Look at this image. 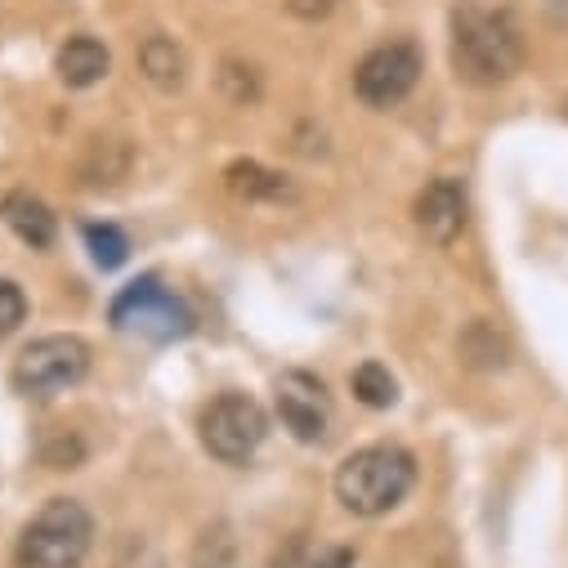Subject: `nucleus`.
Wrapping results in <instances>:
<instances>
[{
	"label": "nucleus",
	"mask_w": 568,
	"mask_h": 568,
	"mask_svg": "<svg viewBox=\"0 0 568 568\" xmlns=\"http://www.w3.org/2000/svg\"><path fill=\"white\" fill-rule=\"evenodd\" d=\"M528 41L506 6L462 0L453 10V68L470 85H501L524 72Z\"/></svg>",
	"instance_id": "nucleus-1"
},
{
	"label": "nucleus",
	"mask_w": 568,
	"mask_h": 568,
	"mask_svg": "<svg viewBox=\"0 0 568 568\" xmlns=\"http://www.w3.org/2000/svg\"><path fill=\"white\" fill-rule=\"evenodd\" d=\"M412 484H416V462H412V453H403L394 444L358 448L336 470V497H341V506L354 510V515H363V519H376V515L394 510L412 493Z\"/></svg>",
	"instance_id": "nucleus-2"
},
{
	"label": "nucleus",
	"mask_w": 568,
	"mask_h": 568,
	"mask_svg": "<svg viewBox=\"0 0 568 568\" xmlns=\"http://www.w3.org/2000/svg\"><path fill=\"white\" fill-rule=\"evenodd\" d=\"M90 546H94L90 510L72 497H54L19 532L14 559H19V568H81Z\"/></svg>",
	"instance_id": "nucleus-3"
},
{
	"label": "nucleus",
	"mask_w": 568,
	"mask_h": 568,
	"mask_svg": "<svg viewBox=\"0 0 568 568\" xmlns=\"http://www.w3.org/2000/svg\"><path fill=\"white\" fill-rule=\"evenodd\" d=\"M108 318L116 332L144 336L153 345H171V341H184L193 332V310L171 287H162L158 277H134L130 287H121Z\"/></svg>",
	"instance_id": "nucleus-4"
},
{
	"label": "nucleus",
	"mask_w": 568,
	"mask_h": 568,
	"mask_svg": "<svg viewBox=\"0 0 568 568\" xmlns=\"http://www.w3.org/2000/svg\"><path fill=\"white\" fill-rule=\"evenodd\" d=\"M90 376V345L81 336H41L14 358V389L28 398H54Z\"/></svg>",
	"instance_id": "nucleus-5"
},
{
	"label": "nucleus",
	"mask_w": 568,
	"mask_h": 568,
	"mask_svg": "<svg viewBox=\"0 0 568 568\" xmlns=\"http://www.w3.org/2000/svg\"><path fill=\"white\" fill-rule=\"evenodd\" d=\"M268 435V416L246 394H220L202 412V444L224 466H246Z\"/></svg>",
	"instance_id": "nucleus-6"
},
{
	"label": "nucleus",
	"mask_w": 568,
	"mask_h": 568,
	"mask_svg": "<svg viewBox=\"0 0 568 568\" xmlns=\"http://www.w3.org/2000/svg\"><path fill=\"white\" fill-rule=\"evenodd\" d=\"M420 81V50L412 41H385L363 54L354 68V90L367 108H394L403 103Z\"/></svg>",
	"instance_id": "nucleus-7"
},
{
	"label": "nucleus",
	"mask_w": 568,
	"mask_h": 568,
	"mask_svg": "<svg viewBox=\"0 0 568 568\" xmlns=\"http://www.w3.org/2000/svg\"><path fill=\"white\" fill-rule=\"evenodd\" d=\"M277 416L282 425L301 439V444H318L327 435V389L323 381H314L310 372H287L277 381Z\"/></svg>",
	"instance_id": "nucleus-8"
},
{
	"label": "nucleus",
	"mask_w": 568,
	"mask_h": 568,
	"mask_svg": "<svg viewBox=\"0 0 568 568\" xmlns=\"http://www.w3.org/2000/svg\"><path fill=\"white\" fill-rule=\"evenodd\" d=\"M466 211H470V206H466V184L453 180V175H444V180H435V184H425L420 197H416V206H412L416 229L430 237L435 246H448V242L462 237V229H466Z\"/></svg>",
	"instance_id": "nucleus-9"
},
{
	"label": "nucleus",
	"mask_w": 568,
	"mask_h": 568,
	"mask_svg": "<svg viewBox=\"0 0 568 568\" xmlns=\"http://www.w3.org/2000/svg\"><path fill=\"white\" fill-rule=\"evenodd\" d=\"M108 68H112V54H108V45L94 41V37H68V41L59 45V54H54V72H59V81L72 85V90L99 85V81L108 77Z\"/></svg>",
	"instance_id": "nucleus-10"
},
{
	"label": "nucleus",
	"mask_w": 568,
	"mask_h": 568,
	"mask_svg": "<svg viewBox=\"0 0 568 568\" xmlns=\"http://www.w3.org/2000/svg\"><path fill=\"white\" fill-rule=\"evenodd\" d=\"M0 215H6V224H10L32 251L54 246L59 224H54V215H50V206H45L41 197H32V193H10V197H0Z\"/></svg>",
	"instance_id": "nucleus-11"
},
{
	"label": "nucleus",
	"mask_w": 568,
	"mask_h": 568,
	"mask_svg": "<svg viewBox=\"0 0 568 568\" xmlns=\"http://www.w3.org/2000/svg\"><path fill=\"white\" fill-rule=\"evenodd\" d=\"M139 72H144L158 90H180L184 85V72H189V59H184L180 41L153 32L144 45H139Z\"/></svg>",
	"instance_id": "nucleus-12"
},
{
	"label": "nucleus",
	"mask_w": 568,
	"mask_h": 568,
	"mask_svg": "<svg viewBox=\"0 0 568 568\" xmlns=\"http://www.w3.org/2000/svg\"><path fill=\"white\" fill-rule=\"evenodd\" d=\"M224 184H229V193H237L246 202H277V197L292 193L287 180H282L277 171H268V166H260V162H233L224 171Z\"/></svg>",
	"instance_id": "nucleus-13"
},
{
	"label": "nucleus",
	"mask_w": 568,
	"mask_h": 568,
	"mask_svg": "<svg viewBox=\"0 0 568 568\" xmlns=\"http://www.w3.org/2000/svg\"><path fill=\"white\" fill-rule=\"evenodd\" d=\"M462 354L475 367H501L506 363V341H501V332L488 318H475L470 332L462 336Z\"/></svg>",
	"instance_id": "nucleus-14"
},
{
	"label": "nucleus",
	"mask_w": 568,
	"mask_h": 568,
	"mask_svg": "<svg viewBox=\"0 0 568 568\" xmlns=\"http://www.w3.org/2000/svg\"><path fill=\"white\" fill-rule=\"evenodd\" d=\"M349 389H354V398L367 403V407H389V403L398 398V381H394L389 367H381V363H363V367L349 376Z\"/></svg>",
	"instance_id": "nucleus-15"
},
{
	"label": "nucleus",
	"mask_w": 568,
	"mask_h": 568,
	"mask_svg": "<svg viewBox=\"0 0 568 568\" xmlns=\"http://www.w3.org/2000/svg\"><path fill=\"white\" fill-rule=\"evenodd\" d=\"M233 559H237V537L229 524H211L193 546V568H233Z\"/></svg>",
	"instance_id": "nucleus-16"
},
{
	"label": "nucleus",
	"mask_w": 568,
	"mask_h": 568,
	"mask_svg": "<svg viewBox=\"0 0 568 568\" xmlns=\"http://www.w3.org/2000/svg\"><path fill=\"white\" fill-rule=\"evenodd\" d=\"M220 90L233 108H251L260 99V72L246 59H224L220 63Z\"/></svg>",
	"instance_id": "nucleus-17"
},
{
	"label": "nucleus",
	"mask_w": 568,
	"mask_h": 568,
	"mask_svg": "<svg viewBox=\"0 0 568 568\" xmlns=\"http://www.w3.org/2000/svg\"><path fill=\"white\" fill-rule=\"evenodd\" d=\"M85 246H90L99 268H116L130 255V237L116 224H85Z\"/></svg>",
	"instance_id": "nucleus-18"
},
{
	"label": "nucleus",
	"mask_w": 568,
	"mask_h": 568,
	"mask_svg": "<svg viewBox=\"0 0 568 568\" xmlns=\"http://www.w3.org/2000/svg\"><path fill=\"white\" fill-rule=\"evenodd\" d=\"M23 318H28V296L14 287V282L0 277V336L19 332V327H23Z\"/></svg>",
	"instance_id": "nucleus-19"
},
{
	"label": "nucleus",
	"mask_w": 568,
	"mask_h": 568,
	"mask_svg": "<svg viewBox=\"0 0 568 568\" xmlns=\"http://www.w3.org/2000/svg\"><path fill=\"white\" fill-rule=\"evenodd\" d=\"M116 568H166V559H162L149 541L130 537V541H125V550H121V559H116Z\"/></svg>",
	"instance_id": "nucleus-20"
},
{
	"label": "nucleus",
	"mask_w": 568,
	"mask_h": 568,
	"mask_svg": "<svg viewBox=\"0 0 568 568\" xmlns=\"http://www.w3.org/2000/svg\"><path fill=\"white\" fill-rule=\"evenodd\" d=\"M287 10L296 19H305V23H318V19H327L336 10V0H287Z\"/></svg>",
	"instance_id": "nucleus-21"
},
{
	"label": "nucleus",
	"mask_w": 568,
	"mask_h": 568,
	"mask_svg": "<svg viewBox=\"0 0 568 568\" xmlns=\"http://www.w3.org/2000/svg\"><path fill=\"white\" fill-rule=\"evenodd\" d=\"M349 564H354V550H332V555L314 559L310 568H349Z\"/></svg>",
	"instance_id": "nucleus-22"
},
{
	"label": "nucleus",
	"mask_w": 568,
	"mask_h": 568,
	"mask_svg": "<svg viewBox=\"0 0 568 568\" xmlns=\"http://www.w3.org/2000/svg\"><path fill=\"white\" fill-rule=\"evenodd\" d=\"M550 19H555L559 28H568V0H550Z\"/></svg>",
	"instance_id": "nucleus-23"
},
{
	"label": "nucleus",
	"mask_w": 568,
	"mask_h": 568,
	"mask_svg": "<svg viewBox=\"0 0 568 568\" xmlns=\"http://www.w3.org/2000/svg\"><path fill=\"white\" fill-rule=\"evenodd\" d=\"M564 112H568V99H564Z\"/></svg>",
	"instance_id": "nucleus-24"
}]
</instances>
